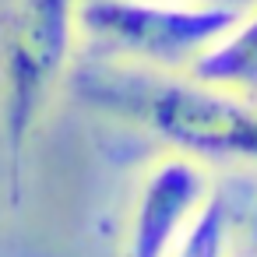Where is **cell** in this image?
<instances>
[{
  "mask_svg": "<svg viewBox=\"0 0 257 257\" xmlns=\"http://www.w3.org/2000/svg\"><path fill=\"white\" fill-rule=\"evenodd\" d=\"M74 92L102 113L123 116L162 145L201 162L257 166V102L190 74L102 60L74 74Z\"/></svg>",
  "mask_w": 257,
  "mask_h": 257,
  "instance_id": "1",
  "label": "cell"
},
{
  "mask_svg": "<svg viewBox=\"0 0 257 257\" xmlns=\"http://www.w3.org/2000/svg\"><path fill=\"white\" fill-rule=\"evenodd\" d=\"M74 50V0H8L0 11V145L11 204L22 201L29 145L71 78Z\"/></svg>",
  "mask_w": 257,
  "mask_h": 257,
  "instance_id": "2",
  "label": "cell"
},
{
  "mask_svg": "<svg viewBox=\"0 0 257 257\" xmlns=\"http://www.w3.org/2000/svg\"><path fill=\"white\" fill-rule=\"evenodd\" d=\"M239 8L211 0H74V29L99 60L183 74Z\"/></svg>",
  "mask_w": 257,
  "mask_h": 257,
  "instance_id": "3",
  "label": "cell"
},
{
  "mask_svg": "<svg viewBox=\"0 0 257 257\" xmlns=\"http://www.w3.org/2000/svg\"><path fill=\"white\" fill-rule=\"evenodd\" d=\"M208 162L176 148L159 155L138 180L127 215L123 257H166L173 239L183 232V225L208 197Z\"/></svg>",
  "mask_w": 257,
  "mask_h": 257,
  "instance_id": "4",
  "label": "cell"
},
{
  "mask_svg": "<svg viewBox=\"0 0 257 257\" xmlns=\"http://www.w3.org/2000/svg\"><path fill=\"white\" fill-rule=\"evenodd\" d=\"M183 74L225 92L257 95V8L236 15V22Z\"/></svg>",
  "mask_w": 257,
  "mask_h": 257,
  "instance_id": "5",
  "label": "cell"
},
{
  "mask_svg": "<svg viewBox=\"0 0 257 257\" xmlns=\"http://www.w3.org/2000/svg\"><path fill=\"white\" fill-rule=\"evenodd\" d=\"M232 246H236V208L229 194L218 183H211L208 197L183 225V232L173 239L166 257H232Z\"/></svg>",
  "mask_w": 257,
  "mask_h": 257,
  "instance_id": "6",
  "label": "cell"
},
{
  "mask_svg": "<svg viewBox=\"0 0 257 257\" xmlns=\"http://www.w3.org/2000/svg\"><path fill=\"white\" fill-rule=\"evenodd\" d=\"M236 232L243 236L246 250H250V253H257V197L250 201L246 215H243V218H236Z\"/></svg>",
  "mask_w": 257,
  "mask_h": 257,
  "instance_id": "7",
  "label": "cell"
},
{
  "mask_svg": "<svg viewBox=\"0 0 257 257\" xmlns=\"http://www.w3.org/2000/svg\"><path fill=\"white\" fill-rule=\"evenodd\" d=\"M250 257H257V253H250Z\"/></svg>",
  "mask_w": 257,
  "mask_h": 257,
  "instance_id": "8",
  "label": "cell"
}]
</instances>
